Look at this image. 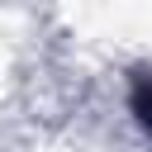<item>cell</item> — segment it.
<instances>
[{
    "mask_svg": "<svg viewBox=\"0 0 152 152\" xmlns=\"http://www.w3.org/2000/svg\"><path fill=\"white\" fill-rule=\"evenodd\" d=\"M128 109L138 119L142 133H152V71H138L133 86H128Z\"/></svg>",
    "mask_w": 152,
    "mask_h": 152,
    "instance_id": "1",
    "label": "cell"
}]
</instances>
